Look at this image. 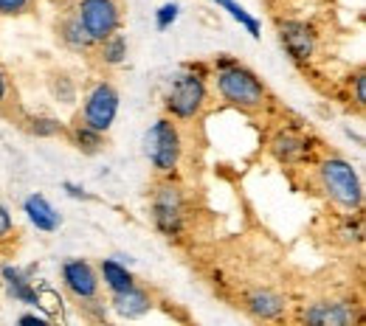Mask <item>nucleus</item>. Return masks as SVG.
<instances>
[{
    "label": "nucleus",
    "mask_w": 366,
    "mask_h": 326,
    "mask_svg": "<svg viewBox=\"0 0 366 326\" xmlns=\"http://www.w3.org/2000/svg\"><path fill=\"white\" fill-rule=\"evenodd\" d=\"M214 91L226 104L239 110H259L268 101L262 79L231 56H220L214 62Z\"/></svg>",
    "instance_id": "obj_1"
},
{
    "label": "nucleus",
    "mask_w": 366,
    "mask_h": 326,
    "mask_svg": "<svg viewBox=\"0 0 366 326\" xmlns=\"http://www.w3.org/2000/svg\"><path fill=\"white\" fill-rule=\"evenodd\" d=\"M319 183L327 197L341 205L344 211H361L364 205V186L355 166L341 155H327L319 163Z\"/></svg>",
    "instance_id": "obj_2"
},
{
    "label": "nucleus",
    "mask_w": 366,
    "mask_h": 326,
    "mask_svg": "<svg viewBox=\"0 0 366 326\" xmlns=\"http://www.w3.org/2000/svg\"><path fill=\"white\" fill-rule=\"evenodd\" d=\"M144 158L155 169V175L169 178L181 166L183 158V133L175 118H158L144 133Z\"/></svg>",
    "instance_id": "obj_3"
},
{
    "label": "nucleus",
    "mask_w": 366,
    "mask_h": 326,
    "mask_svg": "<svg viewBox=\"0 0 366 326\" xmlns=\"http://www.w3.org/2000/svg\"><path fill=\"white\" fill-rule=\"evenodd\" d=\"M167 113L175 121H194L209 104V82L200 68H183L167 93Z\"/></svg>",
    "instance_id": "obj_4"
},
{
    "label": "nucleus",
    "mask_w": 366,
    "mask_h": 326,
    "mask_svg": "<svg viewBox=\"0 0 366 326\" xmlns=\"http://www.w3.org/2000/svg\"><path fill=\"white\" fill-rule=\"evenodd\" d=\"M149 211H152V223L155 228L175 239L183 233L186 225V197H183V188L172 180H161L155 191H152V203H149Z\"/></svg>",
    "instance_id": "obj_5"
},
{
    "label": "nucleus",
    "mask_w": 366,
    "mask_h": 326,
    "mask_svg": "<svg viewBox=\"0 0 366 326\" xmlns=\"http://www.w3.org/2000/svg\"><path fill=\"white\" fill-rule=\"evenodd\" d=\"M74 14H76L79 26L85 29V34L91 37L93 46H99L102 40L116 34L119 26H122V6H119V0H79Z\"/></svg>",
    "instance_id": "obj_6"
},
{
    "label": "nucleus",
    "mask_w": 366,
    "mask_h": 326,
    "mask_svg": "<svg viewBox=\"0 0 366 326\" xmlns=\"http://www.w3.org/2000/svg\"><path fill=\"white\" fill-rule=\"evenodd\" d=\"M119 91L110 82H96L91 93L85 96V107H82V124H88L93 130L104 133L113 127L116 116H119Z\"/></svg>",
    "instance_id": "obj_7"
},
{
    "label": "nucleus",
    "mask_w": 366,
    "mask_h": 326,
    "mask_svg": "<svg viewBox=\"0 0 366 326\" xmlns=\"http://www.w3.org/2000/svg\"><path fill=\"white\" fill-rule=\"evenodd\" d=\"M62 287L76 298V301H88V298H96L99 295V273L91 262L85 259H68L62 265Z\"/></svg>",
    "instance_id": "obj_8"
},
{
    "label": "nucleus",
    "mask_w": 366,
    "mask_h": 326,
    "mask_svg": "<svg viewBox=\"0 0 366 326\" xmlns=\"http://www.w3.org/2000/svg\"><path fill=\"white\" fill-rule=\"evenodd\" d=\"M361 315H358V307L352 301H316L310 304L305 312H302V321L307 324H316V326H347V324H355Z\"/></svg>",
    "instance_id": "obj_9"
},
{
    "label": "nucleus",
    "mask_w": 366,
    "mask_h": 326,
    "mask_svg": "<svg viewBox=\"0 0 366 326\" xmlns=\"http://www.w3.org/2000/svg\"><path fill=\"white\" fill-rule=\"evenodd\" d=\"M279 40L293 62H307L316 51V31L302 20H285L279 26Z\"/></svg>",
    "instance_id": "obj_10"
},
{
    "label": "nucleus",
    "mask_w": 366,
    "mask_h": 326,
    "mask_svg": "<svg viewBox=\"0 0 366 326\" xmlns=\"http://www.w3.org/2000/svg\"><path fill=\"white\" fill-rule=\"evenodd\" d=\"M271 152H274V158L279 163L296 166V163L310 158V138L305 133H299V130H282L271 141Z\"/></svg>",
    "instance_id": "obj_11"
},
{
    "label": "nucleus",
    "mask_w": 366,
    "mask_h": 326,
    "mask_svg": "<svg viewBox=\"0 0 366 326\" xmlns=\"http://www.w3.org/2000/svg\"><path fill=\"white\" fill-rule=\"evenodd\" d=\"M23 211H26L29 223L43 233H54L62 225V217L56 214V208L51 205V200H48L46 194H37V191L29 194L26 203H23Z\"/></svg>",
    "instance_id": "obj_12"
},
{
    "label": "nucleus",
    "mask_w": 366,
    "mask_h": 326,
    "mask_svg": "<svg viewBox=\"0 0 366 326\" xmlns=\"http://www.w3.org/2000/svg\"><path fill=\"white\" fill-rule=\"evenodd\" d=\"M110 307H113V312L122 315V318H141V315H147V312L152 310V298H149L147 290H141L138 284H133V287H127V290L113 292Z\"/></svg>",
    "instance_id": "obj_13"
},
{
    "label": "nucleus",
    "mask_w": 366,
    "mask_h": 326,
    "mask_svg": "<svg viewBox=\"0 0 366 326\" xmlns=\"http://www.w3.org/2000/svg\"><path fill=\"white\" fill-rule=\"evenodd\" d=\"M245 307H248V312H251L254 318H259V321H276V318L287 310V301H285L279 292L268 290V287H257V290L248 292Z\"/></svg>",
    "instance_id": "obj_14"
},
{
    "label": "nucleus",
    "mask_w": 366,
    "mask_h": 326,
    "mask_svg": "<svg viewBox=\"0 0 366 326\" xmlns=\"http://www.w3.org/2000/svg\"><path fill=\"white\" fill-rule=\"evenodd\" d=\"M0 279H3L9 295H11L17 304H26V307H37V304H40V295H37L34 284L29 279V273H23L20 268L3 265V268H0Z\"/></svg>",
    "instance_id": "obj_15"
},
{
    "label": "nucleus",
    "mask_w": 366,
    "mask_h": 326,
    "mask_svg": "<svg viewBox=\"0 0 366 326\" xmlns=\"http://www.w3.org/2000/svg\"><path fill=\"white\" fill-rule=\"evenodd\" d=\"M99 276H102L104 287H107L110 292H119V290H127V287L136 284L133 273H130V268H127L124 262H119V259H102V265H99Z\"/></svg>",
    "instance_id": "obj_16"
},
{
    "label": "nucleus",
    "mask_w": 366,
    "mask_h": 326,
    "mask_svg": "<svg viewBox=\"0 0 366 326\" xmlns=\"http://www.w3.org/2000/svg\"><path fill=\"white\" fill-rule=\"evenodd\" d=\"M68 138H71V143H74L79 152H85V155H96V152H102V146H104V133L93 130L88 124H82V121L68 130Z\"/></svg>",
    "instance_id": "obj_17"
},
{
    "label": "nucleus",
    "mask_w": 366,
    "mask_h": 326,
    "mask_svg": "<svg viewBox=\"0 0 366 326\" xmlns=\"http://www.w3.org/2000/svg\"><path fill=\"white\" fill-rule=\"evenodd\" d=\"M209 3H214L217 9H223V11H229L231 20H237L254 40H259L262 37V26H259V20L251 14V11H245V6H239L237 0H209Z\"/></svg>",
    "instance_id": "obj_18"
},
{
    "label": "nucleus",
    "mask_w": 366,
    "mask_h": 326,
    "mask_svg": "<svg viewBox=\"0 0 366 326\" xmlns=\"http://www.w3.org/2000/svg\"><path fill=\"white\" fill-rule=\"evenodd\" d=\"M59 40L71 48V51H88V48H93L91 37H88L85 29L79 26L76 14H71V17L62 20V26H59Z\"/></svg>",
    "instance_id": "obj_19"
},
{
    "label": "nucleus",
    "mask_w": 366,
    "mask_h": 326,
    "mask_svg": "<svg viewBox=\"0 0 366 326\" xmlns=\"http://www.w3.org/2000/svg\"><path fill=\"white\" fill-rule=\"evenodd\" d=\"M99 56H102V62L110 65V68L122 65V62L127 59V37L116 31V34H110L107 40H102V43H99Z\"/></svg>",
    "instance_id": "obj_20"
},
{
    "label": "nucleus",
    "mask_w": 366,
    "mask_h": 326,
    "mask_svg": "<svg viewBox=\"0 0 366 326\" xmlns=\"http://www.w3.org/2000/svg\"><path fill=\"white\" fill-rule=\"evenodd\" d=\"M29 133L37 138H56L65 133V124L51 116H34V118H29Z\"/></svg>",
    "instance_id": "obj_21"
},
{
    "label": "nucleus",
    "mask_w": 366,
    "mask_h": 326,
    "mask_svg": "<svg viewBox=\"0 0 366 326\" xmlns=\"http://www.w3.org/2000/svg\"><path fill=\"white\" fill-rule=\"evenodd\" d=\"M181 17V3H164L158 11H155V29L158 31H167L175 26V20Z\"/></svg>",
    "instance_id": "obj_22"
},
{
    "label": "nucleus",
    "mask_w": 366,
    "mask_h": 326,
    "mask_svg": "<svg viewBox=\"0 0 366 326\" xmlns=\"http://www.w3.org/2000/svg\"><path fill=\"white\" fill-rule=\"evenodd\" d=\"M34 6V0H0V17H20Z\"/></svg>",
    "instance_id": "obj_23"
},
{
    "label": "nucleus",
    "mask_w": 366,
    "mask_h": 326,
    "mask_svg": "<svg viewBox=\"0 0 366 326\" xmlns=\"http://www.w3.org/2000/svg\"><path fill=\"white\" fill-rule=\"evenodd\" d=\"M341 236H344L347 242H355V245H358V242L364 239V220H361V217H355V220L350 217V220L341 225Z\"/></svg>",
    "instance_id": "obj_24"
},
{
    "label": "nucleus",
    "mask_w": 366,
    "mask_h": 326,
    "mask_svg": "<svg viewBox=\"0 0 366 326\" xmlns=\"http://www.w3.org/2000/svg\"><path fill=\"white\" fill-rule=\"evenodd\" d=\"M11 233H14V220H11V214L6 211V205L0 203V242L11 239Z\"/></svg>",
    "instance_id": "obj_25"
},
{
    "label": "nucleus",
    "mask_w": 366,
    "mask_h": 326,
    "mask_svg": "<svg viewBox=\"0 0 366 326\" xmlns=\"http://www.w3.org/2000/svg\"><path fill=\"white\" fill-rule=\"evenodd\" d=\"M62 188H65V191H68L74 200H91V194H88V191H85L82 186H79V183H71V180H65V183H62Z\"/></svg>",
    "instance_id": "obj_26"
},
{
    "label": "nucleus",
    "mask_w": 366,
    "mask_h": 326,
    "mask_svg": "<svg viewBox=\"0 0 366 326\" xmlns=\"http://www.w3.org/2000/svg\"><path fill=\"white\" fill-rule=\"evenodd\" d=\"M355 101H358L361 107L366 104V76L364 73H358V76H355Z\"/></svg>",
    "instance_id": "obj_27"
},
{
    "label": "nucleus",
    "mask_w": 366,
    "mask_h": 326,
    "mask_svg": "<svg viewBox=\"0 0 366 326\" xmlns=\"http://www.w3.org/2000/svg\"><path fill=\"white\" fill-rule=\"evenodd\" d=\"M17 324H37V326H48V318H43V315H20L17 318Z\"/></svg>",
    "instance_id": "obj_28"
},
{
    "label": "nucleus",
    "mask_w": 366,
    "mask_h": 326,
    "mask_svg": "<svg viewBox=\"0 0 366 326\" xmlns=\"http://www.w3.org/2000/svg\"><path fill=\"white\" fill-rule=\"evenodd\" d=\"M6 96H9V79H6V73L0 68V101H6Z\"/></svg>",
    "instance_id": "obj_29"
}]
</instances>
